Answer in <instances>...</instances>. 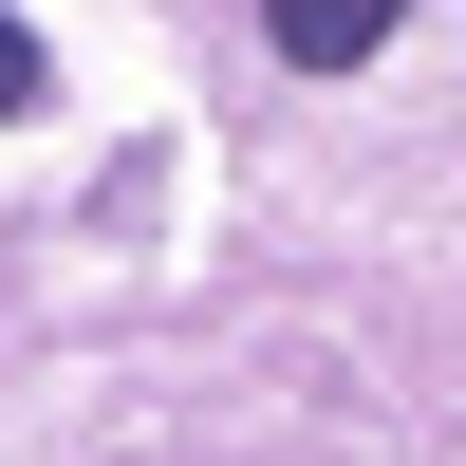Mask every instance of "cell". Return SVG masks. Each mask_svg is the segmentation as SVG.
Masks as SVG:
<instances>
[{
    "label": "cell",
    "mask_w": 466,
    "mask_h": 466,
    "mask_svg": "<svg viewBox=\"0 0 466 466\" xmlns=\"http://www.w3.org/2000/svg\"><path fill=\"white\" fill-rule=\"evenodd\" d=\"M392 19H410V0H261V37H280L299 75H355V56H392Z\"/></svg>",
    "instance_id": "6da1fadb"
},
{
    "label": "cell",
    "mask_w": 466,
    "mask_h": 466,
    "mask_svg": "<svg viewBox=\"0 0 466 466\" xmlns=\"http://www.w3.org/2000/svg\"><path fill=\"white\" fill-rule=\"evenodd\" d=\"M19 112H37V37L0 19V131H19Z\"/></svg>",
    "instance_id": "7a4b0ae2"
}]
</instances>
